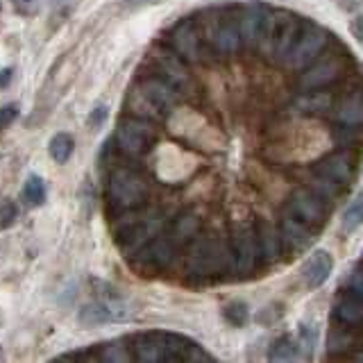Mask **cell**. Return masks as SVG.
<instances>
[{"label": "cell", "mask_w": 363, "mask_h": 363, "mask_svg": "<svg viewBox=\"0 0 363 363\" xmlns=\"http://www.w3.org/2000/svg\"><path fill=\"white\" fill-rule=\"evenodd\" d=\"M132 359L141 363H200L213 361L196 340L173 332H147L132 338Z\"/></svg>", "instance_id": "cell-1"}, {"label": "cell", "mask_w": 363, "mask_h": 363, "mask_svg": "<svg viewBox=\"0 0 363 363\" xmlns=\"http://www.w3.org/2000/svg\"><path fill=\"white\" fill-rule=\"evenodd\" d=\"M177 89L170 86L162 77H145L134 86L130 96V105L139 118L159 121L175 107Z\"/></svg>", "instance_id": "cell-2"}, {"label": "cell", "mask_w": 363, "mask_h": 363, "mask_svg": "<svg viewBox=\"0 0 363 363\" xmlns=\"http://www.w3.org/2000/svg\"><path fill=\"white\" fill-rule=\"evenodd\" d=\"M304 26L306 23L293 18L291 14H284V11H275V14L268 11L266 26L261 30V37H259L261 48L266 50V55L284 62V57L289 55L291 45L300 37Z\"/></svg>", "instance_id": "cell-3"}, {"label": "cell", "mask_w": 363, "mask_h": 363, "mask_svg": "<svg viewBox=\"0 0 363 363\" xmlns=\"http://www.w3.org/2000/svg\"><path fill=\"white\" fill-rule=\"evenodd\" d=\"M232 252L230 247H225L218 238L207 236V238H198L196 245L191 250V259H189V272L193 277H213V275H223V272L230 268Z\"/></svg>", "instance_id": "cell-4"}, {"label": "cell", "mask_w": 363, "mask_h": 363, "mask_svg": "<svg viewBox=\"0 0 363 363\" xmlns=\"http://www.w3.org/2000/svg\"><path fill=\"white\" fill-rule=\"evenodd\" d=\"M164 218L159 213H136V209L130 211V223H125L121 230L116 232V241L118 247L123 250L125 257H134L139 250L152 241V238L162 232Z\"/></svg>", "instance_id": "cell-5"}, {"label": "cell", "mask_w": 363, "mask_h": 363, "mask_svg": "<svg viewBox=\"0 0 363 363\" xmlns=\"http://www.w3.org/2000/svg\"><path fill=\"white\" fill-rule=\"evenodd\" d=\"M139 306L136 302L123 298L116 293H102L96 302L82 306L79 320L84 325H105V323H128L136 315Z\"/></svg>", "instance_id": "cell-6"}, {"label": "cell", "mask_w": 363, "mask_h": 363, "mask_svg": "<svg viewBox=\"0 0 363 363\" xmlns=\"http://www.w3.org/2000/svg\"><path fill=\"white\" fill-rule=\"evenodd\" d=\"M145 196H147V186L139 173H134L130 168L113 170V175L109 179V202L113 209L118 211L139 209L145 202Z\"/></svg>", "instance_id": "cell-7"}, {"label": "cell", "mask_w": 363, "mask_h": 363, "mask_svg": "<svg viewBox=\"0 0 363 363\" xmlns=\"http://www.w3.org/2000/svg\"><path fill=\"white\" fill-rule=\"evenodd\" d=\"M329 200L320 198L318 193L313 191H295L286 209H284V213L291 216L293 220H298L300 225H304L306 230H311L313 234L320 232V227L325 225L327 220V213H329Z\"/></svg>", "instance_id": "cell-8"}, {"label": "cell", "mask_w": 363, "mask_h": 363, "mask_svg": "<svg viewBox=\"0 0 363 363\" xmlns=\"http://www.w3.org/2000/svg\"><path fill=\"white\" fill-rule=\"evenodd\" d=\"M157 134L145 118H123L116 128V145L125 157H141L155 145Z\"/></svg>", "instance_id": "cell-9"}, {"label": "cell", "mask_w": 363, "mask_h": 363, "mask_svg": "<svg viewBox=\"0 0 363 363\" xmlns=\"http://www.w3.org/2000/svg\"><path fill=\"white\" fill-rule=\"evenodd\" d=\"M327 39H329V34L323 28L313 26V23L311 26L306 23L300 32V37L291 45L289 55L284 57V64L291 68H306L318 60V55H320L327 45Z\"/></svg>", "instance_id": "cell-10"}, {"label": "cell", "mask_w": 363, "mask_h": 363, "mask_svg": "<svg viewBox=\"0 0 363 363\" xmlns=\"http://www.w3.org/2000/svg\"><path fill=\"white\" fill-rule=\"evenodd\" d=\"M209 41L213 43V48L223 55H232L243 45L241 41V30H238V16H234L232 11H218L213 16V23L209 28Z\"/></svg>", "instance_id": "cell-11"}, {"label": "cell", "mask_w": 363, "mask_h": 363, "mask_svg": "<svg viewBox=\"0 0 363 363\" xmlns=\"http://www.w3.org/2000/svg\"><path fill=\"white\" fill-rule=\"evenodd\" d=\"M175 247L177 243L170 238V234L164 236L159 232L152 241H147L134 257L143 270H164L170 264V259L175 257Z\"/></svg>", "instance_id": "cell-12"}, {"label": "cell", "mask_w": 363, "mask_h": 363, "mask_svg": "<svg viewBox=\"0 0 363 363\" xmlns=\"http://www.w3.org/2000/svg\"><path fill=\"white\" fill-rule=\"evenodd\" d=\"M345 73V64L340 57H329V60L323 62H315L313 66L309 64L306 66L304 75L300 77V86L304 91H315V89H323L334 84L336 79H340Z\"/></svg>", "instance_id": "cell-13"}, {"label": "cell", "mask_w": 363, "mask_h": 363, "mask_svg": "<svg viewBox=\"0 0 363 363\" xmlns=\"http://www.w3.org/2000/svg\"><path fill=\"white\" fill-rule=\"evenodd\" d=\"M232 261H234V270L247 275L257 268V259H259V241H257V230L255 227H245L236 236L232 243Z\"/></svg>", "instance_id": "cell-14"}, {"label": "cell", "mask_w": 363, "mask_h": 363, "mask_svg": "<svg viewBox=\"0 0 363 363\" xmlns=\"http://www.w3.org/2000/svg\"><path fill=\"white\" fill-rule=\"evenodd\" d=\"M354 170H357V162L354 157L350 152H334L325 157L323 162H318L313 168V175H320L336 182L338 186H347L352 177H354Z\"/></svg>", "instance_id": "cell-15"}, {"label": "cell", "mask_w": 363, "mask_h": 363, "mask_svg": "<svg viewBox=\"0 0 363 363\" xmlns=\"http://www.w3.org/2000/svg\"><path fill=\"white\" fill-rule=\"evenodd\" d=\"M152 57H155L157 73L162 75V79H166L170 86H175V89H186L189 86V82H191L189 71H186L184 62H182V57L175 50L157 48L152 52Z\"/></svg>", "instance_id": "cell-16"}, {"label": "cell", "mask_w": 363, "mask_h": 363, "mask_svg": "<svg viewBox=\"0 0 363 363\" xmlns=\"http://www.w3.org/2000/svg\"><path fill=\"white\" fill-rule=\"evenodd\" d=\"M334 272V257L327 250H313L311 257L302 264V281L306 289H320Z\"/></svg>", "instance_id": "cell-17"}, {"label": "cell", "mask_w": 363, "mask_h": 363, "mask_svg": "<svg viewBox=\"0 0 363 363\" xmlns=\"http://www.w3.org/2000/svg\"><path fill=\"white\" fill-rule=\"evenodd\" d=\"M200 43H202L200 34L196 30V23L191 18L179 21L177 26L170 30V45H173V50L189 62H196L200 57Z\"/></svg>", "instance_id": "cell-18"}, {"label": "cell", "mask_w": 363, "mask_h": 363, "mask_svg": "<svg viewBox=\"0 0 363 363\" xmlns=\"http://www.w3.org/2000/svg\"><path fill=\"white\" fill-rule=\"evenodd\" d=\"M268 7L264 3H247L243 11L238 14V30H241V41L247 45H257L261 30L266 26L268 18Z\"/></svg>", "instance_id": "cell-19"}, {"label": "cell", "mask_w": 363, "mask_h": 363, "mask_svg": "<svg viewBox=\"0 0 363 363\" xmlns=\"http://www.w3.org/2000/svg\"><path fill=\"white\" fill-rule=\"evenodd\" d=\"M334 318L343 327H357L363 320V293L347 289L334 304Z\"/></svg>", "instance_id": "cell-20"}, {"label": "cell", "mask_w": 363, "mask_h": 363, "mask_svg": "<svg viewBox=\"0 0 363 363\" xmlns=\"http://www.w3.org/2000/svg\"><path fill=\"white\" fill-rule=\"evenodd\" d=\"M279 234H281V243H289V247L293 250V252H302L304 247H309L313 236H315L311 230H306L304 225L293 220L286 213H284V218H281V232Z\"/></svg>", "instance_id": "cell-21"}, {"label": "cell", "mask_w": 363, "mask_h": 363, "mask_svg": "<svg viewBox=\"0 0 363 363\" xmlns=\"http://www.w3.org/2000/svg\"><path fill=\"white\" fill-rule=\"evenodd\" d=\"M257 241H259V252L268 261H277L281 257V234L272 223L261 220L257 227Z\"/></svg>", "instance_id": "cell-22"}, {"label": "cell", "mask_w": 363, "mask_h": 363, "mask_svg": "<svg viewBox=\"0 0 363 363\" xmlns=\"http://www.w3.org/2000/svg\"><path fill=\"white\" fill-rule=\"evenodd\" d=\"M268 359L270 361H298L300 359L298 340H295L293 336H289V334L275 338V340H272V345H270Z\"/></svg>", "instance_id": "cell-23"}, {"label": "cell", "mask_w": 363, "mask_h": 363, "mask_svg": "<svg viewBox=\"0 0 363 363\" xmlns=\"http://www.w3.org/2000/svg\"><path fill=\"white\" fill-rule=\"evenodd\" d=\"M73 147H75V141H73L71 134L57 132L52 139H50V143H48V152L52 157V162L66 164L68 159H71V155H73Z\"/></svg>", "instance_id": "cell-24"}, {"label": "cell", "mask_w": 363, "mask_h": 363, "mask_svg": "<svg viewBox=\"0 0 363 363\" xmlns=\"http://www.w3.org/2000/svg\"><path fill=\"white\" fill-rule=\"evenodd\" d=\"M198 227H200V220L196 218V216H191V213L179 216V218L175 220V225H173V230H170V238H173V241L179 245V243H184V241H189V238L196 236Z\"/></svg>", "instance_id": "cell-25"}, {"label": "cell", "mask_w": 363, "mask_h": 363, "mask_svg": "<svg viewBox=\"0 0 363 363\" xmlns=\"http://www.w3.org/2000/svg\"><path fill=\"white\" fill-rule=\"evenodd\" d=\"M123 343H125V340H113V343L96 347L94 361H130L132 359V350L123 347Z\"/></svg>", "instance_id": "cell-26"}, {"label": "cell", "mask_w": 363, "mask_h": 363, "mask_svg": "<svg viewBox=\"0 0 363 363\" xmlns=\"http://www.w3.org/2000/svg\"><path fill=\"white\" fill-rule=\"evenodd\" d=\"M338 121L343 125H359L361 123V94L354 91L350 98L343 100L338 107Z\"/></svg>", "instance_id": "cell-27"}, {"label": "cell", "mask_w": 363, "mask_h": 363, "mask_svg": "<svg viewBox=\"0 0 363 363\" xmlns=\"http://www.w3.org/2000/svg\"><path fill=\"white\" fill-rule=\"evenodd\" d=\"M23 200H26L28 207H39L45 200V184L39 175H30L23 184Z\"/></svg>", "instance_id": "cell-28"}, {"label": "cell", "mask_w": 363, "mask_h": 363, "mask_svg": "<svg viewBox=\"0 0 363 363\" xmlns=\"http://www.w3.org/2000/svg\"><path fill=\"white\" fill-rule=\"evenodd\" d=\"M298 345H300V352L306 357V359H311L313 357V350L318 345V329L313 325H306L302 323L300 325V332H298Z\"/></svg>", "instance_id": "cell-29"}, {"label": "cell", "mask_w": 363, "mask_h": 363, "mask_svg": "<svg viewBox=\"0 0 363 363\" xmlns=\"http://www.w3.org/2000/svg\"><path fill=\"white\" fill-rule=\"evenodd\" d=\"M223 315H225V320L230 323L232 327H243L247 323V315H250V309H247V304L245 302H230L223 309Z\"/></svg>", "instance_id": "cell-30"}, {"label": "cell", "mask_w": 363, "mask_h": 363, "mask_svg": "<svg viewBox=\"0 0 363 363\" xmlns=\"http://www.w3.org/2000/svg\"><path fill=\"white\" fill-rule=\"evenodd\" d=\"M16 216H18L16 202H14V200H9V198H5L3 202H0V230H7V227L14 225Z\"/></svg>", "instance_id": "cell-31"}, {"label": "cell", "mask_w": 363, "mask_h": 363, "mask_svg": "<svg viewBox=\"0 0 363 363\" xmlns=\"http://www.w3.org/2000/svg\"><path fill=\"white\" fill-rule=\"evenodd\" d=\"M329 105H332V98L318 96V94H313V96H304V98L298 102V107H300L302 111H323V109L329 107Z\"/></svg>", "instance_id": "cell-32"}, {"label": "cell", "mask_w": 363, "mask_h": 363, "mask_svg": "<svg viewBox=\"0 0 363 363\" xmlns=\"http://www.w3.org/2000/svg\"><path fill=\"white\" fill-rule=\"evenodd\" d=\"M361 225V200H354L343 213V230L352 232Z\"/></svg>", "instance_id": "cell-33"}, {"label": "cell", "mask_w": 363, "mask_h": 363, "mask_svg": "<svg viewBox=\"0 0 363 363\" xmlns=\"http://www.w3.org/2000/svg\"><path fill=\"white\" fill-rule=\"evenodd\" d=\"M18 116V107L16 105H5L3 109H0V130H7L11 123L16 121Z\"/></svg>", "instance_id": "cell-34"}, {"label": "cell", "mask_w": 363, "mask_h": 363, "mask_svg": "<svg viewBox=\"0 0 363 363\" xmlns=\"http://www.w3.org/2000/svg\"><path fill=\"white\" fill-rule=\"evenodd\" d=\"M41 7V0H16V9L21 14H34Z\"/></svg>", "instance_id": "cell-35"}, {"label": "cell", "mask_w": 363, "mask_h": 363, "mask_svg": "<svg viewBox=\"0 0 363 363\" xmlns=\"http://www.w3.org/2000/svg\"><path fill=\"white\" fill-rule=\"evenodd\" d=\"M107 118V107H96L94 109V113H91V116H89V125H91V128H100V125H102V121H105Z\"/></svg>", "instance_id": "cell-36"}, {"label": "cell", "mask_w": 363, "mask_h": 363, "mask_svg": "<svg viewBox=\"0 0 363 363\" xmlns=\"http://www.w3.org/2000/svg\"><path fill=\"white\" fill-rule=\"evenodd\" d=\"M347 289L350 291H357V293H363V284H361V266L354 268V272H352V277L347 281Z\"/></svg>", "instance_id": "cell-37"}, {"label": "cell", "mask_w": 363, "mask_h": 363, "mask_svg": "<svg viewBox=\"0 0 363 363\" xmlns=\"http://www.w3.org/2000/svg\"><path fill=\"white\" fill-rule=\"evenodd\" d=\"M125 3H128V9H143V7L159 5L162 0H125Z\"/></svg>", "instance_id": "cell-38"}, {"label": "cell", "mask_w": 363, "mask_h": 363, "mask_svg": "<svg viewBox=\"0 0 363 363\" xmlns=\"http://www.w3.org/2000/svg\"><path fill=\"white\" fill-rule=\"evenodd\" d=\"M9 77H11V68H5V71H0V86H7L9 84Z\"/></svg>", "instance_id": "cell-39"}, {"label": "cell", "mask_w": 363, "mask_h": 363, "mask_svg": "<svg viewBox=\"0 0 363 363\" xmlns=\"http://www.w3.org/2000/svg\"><path fill=\"white\" fill-rule=\"evenodd\" d=\"M352 32H354V39L361 41V18H354V23H352Z\"/></svg>", "instance_id": "cell-40"}, {"label": "cell", "mask_w": 363, "mask_h": 363, "mask_svg": "<svg viewBox=\"0 0 363 363\" xmlns=\"http://www.w3.org/2000/svg\"><path fill=\"white\" fill-rule=\"evenodd\" d=\"M55 3H64V0H55Z\"/></svg>", "instance_id": "cell-41"}]
</instances>
